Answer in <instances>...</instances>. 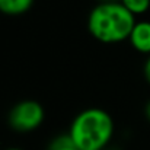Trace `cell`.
Returning a JSON list of instances; mask_svg holds the SVG:
<instances>
[{"mask_svg":"<svg viewBox=\"0 0 150 150\" xmlns=\"http://www.w3.org/2000/svg\"><path fill=\"white\" fill-rule=\"evenodd\" d=\"M121 3L134 16L143 15L150 9V0H121Z\"/></svg>","mask_w":150,"mask_h":150,"instance_id":"obj_7","label":"cell"},{"mask_svg":"<svg viewBox=\"0 0 150 150\" xmlns=\"http://www.w3.org/2000/svg\"><path fill=\"white\" fill-rule=\"evenodd\" d=\"M4 150H23V149H19V147H7V149Z\"/></svg>","mask_w":150,"mask_h":150,"instance_id":"obj_11","label":"cell"},{"mask_svg":"<svg viewBox=\"0 0 150 150\" xmlns=\"http://www.w3.org/2000/svg\"><path fill=\"white\" fill-rule=\"evenodd\" d=\"M45 121V109L35 99H22L12 105L7 112V125L21 134L38 130Z\"/></svg>","mask_w":150,"mask_h":150,"instance_id":"obj_3","label":"cell"},{"mask_svg":"<svg viewBox=\"0 0 150 150\" xmlns=\"http://www.w3.org/2000/svg\"><path fill=\"white\" fill-rule=\"evenodd\" d=\"M136 16L121 1L96 3L88 15V31L102 44H118L127 41L136 25Z\"/></svg>","mask_w":150,"mask_h":150,"instance_id":"obj_1","label":"cell"},{"mask_svg":"<svg viewBox=\"0 0 150 150\" xmlns=\"http://www.w3.org/2000/svg\"><path fill=\"white\" fill-rule=\"evenodd\" d=\"M35 0H0V13L6 16H21L31 10Z\"/></svg>","mask_w":150,"mask_h":150,"instance_id":"obj_5","label":"cell"},{"mask_svg":"<svg viewBox=\"0 0 150 150\" xmlns=\"http://www.w3.org/2000/svg\"><path fill=\"white\" fill-rule=\"evenodd\" d=\"M143 76H144L146 82L150 85V55H147V58L143 64Z\"/></svg>","mask_w":150,"mask_h":150,"instance_id":"obj_8","label":"cell"},{"mask_svg":"<svg viewBox=\"0 0 150 150\" xmlns=\"http://www.w3.org/2000/svg\"><path fill=\"white\" fill-rule=\"evenodd\" d=\"M114 131L115 124L111 114L103 108L91 106L73 118L67 133L79 150H105Z\"/></svg>","mask_w":150,"mask_h":150,"instance_id":"obj_2","label":"cell"},{"mask_svg":"<svg viewBox=\"0 0 150 150\" xmlns=\"http://www.w3.org/2000/svg\"><path fill=\"white\" fill-rule=\"evenodd\" d=\"M144 117H146V120L150 122V99L146 102V105H144Z\"/></svg>","mask_w":150,"mask_h":150,"instance_id":"obj_9","label":"cell"},{"mask_svg":"<svg viewBox=\"0 0 150 150\" xmlns=\"http://www.w3.org/2000/svg\"><path fill=\"white\" fill-rule=\"evenodd\" d=\"M47 150H79V149L74 146L71 137L69 136V133H66V134L55 136L48 143Z\"/></svg>","mask_w":150,"mask_h":150,"instance_id":"obj_6","label":"cell"},{"mask_svg":"<svg viewBox=\"0 0 150 150\" xmlns=\"http://www.w3.org/2000/svg\"><path fill=\"white\" fill-rule=\"evenodd\" d=\"M128 41L137 52L150 55V21H137Z\"/></svg>","mask_w":150,"mask_h":150,"instance_id":"obj_4","label":"cell"},{"mask_svg":"<svg viewBox=\"0 0 150 150\" xmlns=\"http://www.w3.org/2000/svg\"><path fill=\"white\" fill-rule=\"evenodd\" d=\"M114 1H121V0H98V3H114Z\"/></svg>","mask_w":150,"mask_h":150,"instance_id":"obj_10","label":"cell"}]
</instances>
